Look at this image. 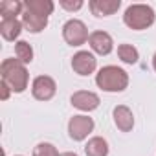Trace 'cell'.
I'll use <instances>...</instances> for the list:
<instances>
[{
  "label": "cell",
  "instance_id": "11",
  "mask_svg": "<svg viewBox=\"0 0 156 156\" xmlns=\"http://www.w3.org/2000/svg\"><path fill=\"white\" fill-rule=\"evenodd\" d=\"M88 8L96 17H110L121 8V0H90Z\"/></svg>",
  "mask_w": 156,
  "mask_h": 156
},
{
  "label": "cell",
  "instance_id": "24",
  "mask_svg": "<svg viewBox=\"0 0 156 156\" xmlns=\"http://www.w3.org/2000/svg\"><path fill=\"white\" fill-rule=\"evenodd\" d=\"M17 156H22V154H17Z\"/></svg>",
  "mask_w": 156,
  "mask_h": 156
},
{
  "label": "cell",
  "instance_id": "20",
  "mask_svg": "<svg viewBox=\"0 0 156 156\" xmlns=\"http://www.w3.org/2000/svg\"><path fill=\"white\" fill-rule=\"evenodd\" d=\"M59 4H61V8L66 9V11H79V9L85 6L83 0H61Z\"/></svg>",
  "mask_w": 156,
  "mask_h": 156
},
{
  "label": "cell",
  "instance_id": "16",
  "mask_svg": "<svg viewBox=\"0 0 156 156\" xmlns=\"http://www.w3.org/2000/svg\"><path fill=\"white\" fill-rule=\"evenodd\" d=\"M22 13H24V2H20V0H4L0 4L2 19H17L19 15L22 17Z\"/></svg>",
  "mask_w": 156,
  "mask_h": 156
},
{
  "label": "cell",
  "instance_id": "4",
  "mask_svg": "<svg viewBox=\"0 0 156 156\" xmlns=\"http://www.w3.org/2000/svg\"><path fill=\"white\" fill-rule=\"evenodd\" d=\"M62 39L68 46H83L85 42H88L90 39V33H88V28L83 20L79 19H70L64 22L62 26Z\"/></svg>",
  "mask_w": 156,
  "mask_h": 156
},
{
  "label": "cell",
  "instance_id": "19",
  "mask_svg": "<svg viewBox=\"0 0 156 156\" xmlns=\"http://www.w3.org/2000/svg\"><path fill=\"white\" fill-rule=\"evenodd\" d=\"M31 156H61L57 147L53 143H48V141H41L33 147V152Z\"/></svg>",
  "mask_w": 156,
  "mask_h": 156
},
{
  "label": "cell",
  "instance_id": "14",
  "mask_svg": "<svg viewBox=\"0 0 156 156\" xmlns=\"http://www.w3.org/2000/svg\"><path fill=\"white\" fill-rule=\"evenodd\" d=\"M24 9L39 15V17H50L55 9V4L51 0H26L24 2Z\"/></svg>",
  "mask_w": 156,
  "mask_h": 156
},
{
  "label": "cell",
  "instance_id": "1",
  "mask_svg": "<svg viewBox=\"0 0 156 156\" xmlns=\"http://www.w3.org/2000/svg\"><path fill=\"white\" fill-rule=\"evenodd\" d=\"M0 75H2V81L15 94H22L30 85L28 68L19 59H4L0 64Z\"/></svg>",
  "mask_w": 156,
  "mask_h": 156
},
{
  "label": "cell",
  "instance_id": "3",
  "mask_svg": "<svg viewBox=\"0 0 156 156\" xmlns=\"http://www.w3.org/2000/svg\"><path fill=\"white\" fill-rule=\"evenodd\" d=\"M156 20V13L149 4H130L123 13V22L134 31L149 30Z\"/></svg>",
  "mask_w": 156,
  "mask_h": 156
},
{
  "label": "cell",
  "instance_id": "22",
  "mask_svg": "<svg viewBox=\"0 0 156 156\" xmlns=\"http://www.w3.org/2000/svg\"><path fill=\"white\" fill-rule=\"evenodd\" d=\"M61 156H79V154H75V152H62Z\"/></svg>",
  "mask_w": 156,
  "mask_h": 156
},
{
  "label": "cell",
  "instance_id": "23",
  "mask_svg": "<svg viewBox=\"0 0 156 156\" xmlns=\"http://www.w3.org/2000/svg\"><path fill=\"white\" fill-rule=\"evenodd\" d=\"M152 68H154V72H156V53L152 55Z\"/></svg>",
  "mask_w": 156,
  "mask_h": 156
},
{
  "label": "cell",
  "instance_id": "5",
  "mask_svg": "<svg viewBox=\"0 0 156 156\" xmlns=\"http://www.w3.org/2000/svg\"><path fill=\"white\" fill-rule=\"evenodd\" d=\"M96 129V123L90 116H85V114H77V116H72L70 121H68V136L73 140V141H85Z\"/></svg>",
  "mask_w": 156,
  "mask_h": 156
},
{
  "label": "cell",
  "instance_id": "9",
  "mask_svg": "<svg viewBox=\"0 0 156 156\" xmlns=\"http://www.w3.org/2000/svg\"><path fill=\"white\" fill-rule=\"evenodd\" d=\"M88 44H90L92 51L98 53V55H108L114 50V39H112V35L107 33V31H101V30L90 33Z\"/></svg>",
  "mask_w": 156,
  "mask_h": 156
},
{
  "label": "cell",
  "instance_id": "15",
  "mask_svg": "<svg viewBox=\"0 0 156 156\" xmlns=\"http://www.w3.org/2000/svg\"><path fill=\"white\" fill-rule=\"evenodd\" d=\"M108 141L101 136H94L87 141L85 145V154L87 156H108Z\"/></svg>",
  "mask_w": 156,
  "mask_h": 156
},
{
  "label": "cell",
  "instance_id": "13",
  "mask_svg": "<svg viewBox=\"0 0 156 156\" xmlns=\"http://www.w3.org/2000/svg\"><path fill=\"white\" fill-rule=\"evenodd\" d=\"M20 20H22L24 30L30 31V33H41V31H44V28L48 26V19H46V17H39V15H35V13H31V11H28V9H24Z\"/></svg>",
  "mask_w": 156,
  "mask_h": 156
},
{
  "label": "cell",
  "instance_id": "21",
  "mask_svg": "<svg viewBox=\"0 0 156 156\" xmlns=\"http://www.w3.org/2000/svg\"><path fill=\"white\" fill-rule=\"evenodd\" d=\"M0 88H2V96H0V98H2V101H6L8 98H9V94H11V88L2 81V83H0Z\"/></svg>",
  "mask_w": 156,
  "mask_h": 156
},
{
  "label": "cell",
  "instance_id": "6",
  "mask_svg": "<svg viewBox=\"0 0 156 156\" xmlns=\"http://www.w3.org/2000/svg\"><path fill=\"white\" fill-rule=\"evenodd\" d=\"M57 94V83L50 75H37L31 83V96L37 101H50Z\"/></svg>",
  "mask_w": 156,
  "mask_h": 156
},
{
  "label": "cell",
  "instance_id": "2",
  "mask_svg": "<svg viewBox=\"0 0 156 156\" xmlns=\"http://www.w3.org/2000/svg\"><path fill=\"white\" fill-rule=\"evenodd\" d=\"M129 73L116 66V64H108V66H103L98 73H96V85L98 88H101L103 92H110V94H116V92H123L127 87H129Z\"/></svg>",
  "mask_w": 156,
  "mask_h": 156
},
{
  "label": "cell",
  "instance_id": "8",
  "mask_svg": "<svg viewBox=\"0 0 156 156\" xmlns=\"http://www.w3.org/2000/svg\"><path fill=\"white\" fill-rule=\"evenodd\" d=\"M70 103L72 107H75L77 110H81V112H92L99 107L101 99L96 92H90V90H77L72 94L70 98Z\"/></svg>",
  "mask_w": 156,
  "mask_h": 156
},
{
  "label": "cell",
  "instance_id": "17",
  "mask_svg": "<svg viewBox=\"0 0 156 156\" xmlns=\"http://www.w3.org/2000/svg\"><path fill=\"white\" fill-rule=\"evenodd\" d=\"M118 57H119V61L125 62V64H136V62L140 61V51H138L136 46L123 42V44L118 46Z\"/></svg>",
  "mask_w": 156,
  "mask_h": 156
},
{
  "label": "cell",
  "instance_id": "10",
  "mask_svg": "<svg viewBox=\"0 0 156 156\" xmlns=\"http://www.w3.org/2000/svg\"><path fill=\"white\" fill-rule=\"evenodd\" d=\"M112 118H114V125L121 132H130L134 129V114L127 105H116L112 110Z\"/></svg>",
  "mask_w": 156,
  "mask_h": 156
},
{
  "label": "cell",
  "instance_id": "12",
  "mask_svg": "<svg viewBox=\"0 0 156 156\" xmlns=\"http://www.w3.org/2000/svg\"><path fill=\"white\" fill-rule=\"evenodd\" d=\"M24 26H22V20L19 19H2L0 20V35H2L4 41H17L22 33Z\"/></svg>",
  "mask_w": 156,
  "mask_h": 156
},
{
  "label": "cell",
  "instance_id": "7",
  "mask_svg": "<svg viewBox=\"0 0 156 156\" xmlns=\"http://www.w3.org/2000/svg\"><path fill=\"white\" fill-rule=\"evenodd\" d=\"M96 68H98V59L92 51L81 50L72 57V70L81 77H87V75L94 73Z\"/></svg>",
  "mask_w": 156,
  "mask_h": 156
},
{
  "label": "cell",
  "instance_id": "18",
  "mask_svg": "<svg viewBox=\"0 0 156 156\" xmlns=\"http://www.w3.org/2000/svg\"><path fill=\"white\" fill-rule=\"evenodd\" d=\"M33 48H31V44L30 42H26V41H17L15 42V57L20 61V62H24V64H30L31 61H33Z\"/></svg>",
  "mask_w": 156,
  "mask_h": 156
}]
</instances>
